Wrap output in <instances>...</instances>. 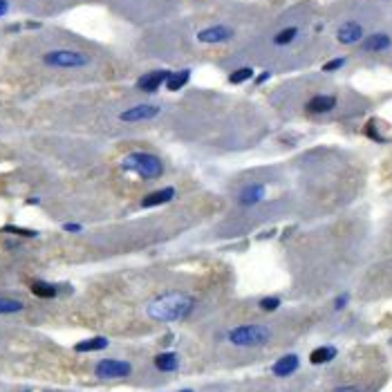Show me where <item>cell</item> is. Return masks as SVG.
Here are the masks:
<instances>
[{"mask_svg":"<svg viewBox=\"0 0 392 392\" xmlns=\"http://www.w3.org/2000/svg\"><path fill=\"white\" fill-rule=\"evenodd\" d=\"M193 307H195V301L188 296V293L166 291V293H162V296H157L155 301L148 303L146 314H148L152 321H159V323H175V321L186 318L193 311Z\"/></svg>","mask_w":392,"mask_h":392,"instance_id":"6da1fadb","label":"cell"},{"mask_svg":"<svg viewBox=\"0 0 392 392\" xmlns=\"http://www.w3.org/2000/svg\"><path fill=\"white\" fill-rule=\"evenodd\" d=\"M121 168L126 173H134L142 180H157L164 173V164L159 162V157L150 155V152H130L124 157Z\"/></svg>","mask_w":392,"mask_h":392,"instance_id":"7a4b0ae2","label":"cell"},{"mask_svg":"<svg viewBox=\"0 0 392 392\" xmlns=\"http://www.w3.org/2000/svg\"><path fill=\"white\" fill-rule=\"evenodd\" d=\"M271 339V329L267 325H240L229 332V343L236 347H258Z\"/></svg>","mask_w":392,"mask_h":392,"instance_id":"3957f363","label":"cell"},{"mask_svg":"<svg viewBox=\"0 0 392 392\" xmlns=\"http://www.w3.org/2000/svg\"><path fill=\"white\" fill-rule=\"evenodd\" d=\"M45 65L50 67H65V70H72V67H83L90 63V56L83 52H76V50H54V52H47L45 56Z\"/></svg>","mask_w":392,"mask_h":392,"instance_id":"277c9868","label":"cell"},{"mask_svg":"<svg viewBox=\"0 0 392 392\" xmlns=\"http://www.w3.org/2000/svg\"><path fill=\"white\" fill-rule=\"evenodd\" d=\"M94 372L101 379H126V377H130L132 365L121 359H103L101 363H96Z\"/></svg>","mask_w":392,"mask_h":392,"instance_id":"5b68a950","label":"cell"},{"mask_svg":"<svg viewBox=\"0 0 392 392\" xmlns=\"http://www.w3.org/2000/svg\"><path fill=\"white\" fill-rule=\"evenodd\" d=\"M159 112H162V108L155 106V103H142V106H132V108L124 110L119 114V119L124 124H139V121H150V119L159 117Z\"/></svg>","mask_w":392,"mask_h":392,"instance_id":"8992f818","label":"cell"},{"mask_svg":"<svg viewBox=\"0 0 392 392\" xmlns=\"http://www.w3.org/2000/svg\"><path fill=\"white\" fill-rule=\"evenodd\" d=\"M363 27H361V23L357 21H347L343 23V25L339 27V32H336V38H339L341 45H354V43H361L363 41Z\"/></svg>","mask_w":392,"mask_h":392,"instance_id":"52a82bcc","label":"cell"},{"mask_svg":"<svg viewBox=\"0 0 392 392\" xmlns=\"http://www.w3.org/2000/svg\"><path fill=\"white\" fill-rule=\"evenodd\" d=\"M168 74H170L168 70H155V72H148V74L139 76L137 88L142 90V92H157V90L162 88L164 83H166Z\"/></svg>","mask_w":392,"mask_h":392,"instance_id":"ba28073f","label":"cell"},{"mask_svg":"<svg viewBox=\"0 0 392 392\" xmlns=\"http://www.w3.org/2000/svg\"><path fill=\"white\" fill-rule=\"evenodd\" d=\"M233 36V29L226 27V25H213V27H206L198 34V41L200 43H224Z\"/></svg>","mask_w":392,"mask_h":392,"instance_id":"9c48e42d","label":"cell"},{"mask_svg":"<svg viewBox=\"0 0 392 392\" xmlns=\"http://www.w3.org/2000/svg\"><path fill=\"white\" fill-rule=\"evenodd\" d=\"M265 193H267L265 184H247V186L240 191V195H238V202H240L242 206H253V204H258V202H262Z\"/></svg>","mask_w":392,"mask_h":392,"instance_id":"30bf717a","label":"cell"},{"mask_svg":"<svg viewBox=\"0 0 392 392\" xmlns=\"http://www.w3.org/2000/svg\"><path fill=\"white\" fill-rule=\"evenodd\" d=\"M173 198H175V188H173V186H166V188H159V191L146 195V198L142 200V206H144V209L162 206V204H168V202L173 200Z\"/></svg>","mask_w":392,"mask_h":392,"instance_id":"8fae6325","label":"cell"},{"mask_svg":"<svg viewBox=\"0 0 392 392\" xmlns=\"http://www.w3.org/2000/svg\"><path fill=\"white\" fill-rule=\"evenodd\" d=\"M298 370V357L296 354H287V357H283V359H278L276 363L271 365V372L276 377H291L293 372Z\"/></svg>","mask_w":392,"mask_h":392,"instance_id":"7c38bea8","label":"cell"},{"mask_svg":"<svg viewBox=\"0 0 392 392\" xmlns=\"http://www.w3.org/2000/svg\"><path fill=\"white\" fill-rule=\"evenodd\" d=\"M336 108V96H329V94H316L314 99H309L307 103V110L309 112H316V114H323V112H329V110Z\"/></svg>","mask_w":392,"mask_h":392,"instance_id":"4fadbf2b","label":"cell"},{"mask_svg":"<svg viewBox=\"0 0 392 392\" xmlns=\"http://www.w3.org/2000/svg\"><path fill=\"white\" fill-rule=\"evenodd\" d=\"M390 45H392V38L388 34H372L363 41L365 52H383V50H388Z\"/></svg>","mask_w":392,"mask_h":392,"instance_id":"5bb4252c","label":"cell"},{"mask_svg":"<svg viewBox=\"0 0 392 392\" xmlns=\"http://www.w3.org/2000/svg\"><path fill=\"white\" fill-rule=\"evenodd\" d=\"M155 367L159 372H175L180 367V357L175 352H164L155 357Z\"/></svg>","mask_w":392,"mask_h":392,"instance_id":"9a60e30c","label":"cell"},{"mask_svg":"<svg viewBox=\"0 0 392 392\" xmlns=\"http://www.w3.org/2000/svg\"><path fill=\"white\" fill-rule=\"evenodd\" d=\"M188 79H191V70H180V72H170L168 79H166V88L170 92H177L182 90L184 85L188 83Z\"/></svg>","mask_w":392,"mask_h":392,"instance_id":"2e32d148","label":"cell"},{"mask_svg":"<svg viewBox=\"0 0 392 392\" xmlns=\"http://www.w3.org/2000/svg\"><path fill=\"white\" fill-rule=\"evenodd\" d=\"M336 357V347H332V345H323V347H316L314 352L309 354V361L314 365H321V363H329Z\"/></svg>","mask_w":392,"mask_h":392,"instance_id":"e0dca14e","label":"cell"},{"mask_svg":"<svg viewBox=\"0 0 392 392\" xmlns=\"http://www.w3.org/2000/svg\"><path fill=\"white\" fill-rule=\"evenodd\" d=\"M106 347H108V339H103V336H94V339L76 343L74 350L76 352H96V350H106Z\"/></svg>","mask_w":392,"mask_h":392,"instance_id":"ac0fdd59","label":"cell"},{"mask_svg":"<svg viewBox=\"0 0 392 392\" xmlns=\"http://www.w3.org/2000/svg\"><path fill=\"white\" fill-rule=\"evenodd\" d=\"M32 291H34V296H38V298H54L56 296V287L50 285V283H43V280H34Z\"/></svg>","mask_w":392,"mask_h":392,"instance_id":"d6986e66","label":"cell"},{"mask_svg":"<svg viewBox=\"0 0 392 392\" xmlns=\"http://www.w3.org/2000/svg\"><path fill=\"white\" fill-rule=\"evenodd\" d=\"M25 305L21 301H14V298H0V314H16V311H23Z\"/></svg>","mask_w":392,"mask_h":392,"instance_id":"ffe728a7","label":"cell"},{"mask_svg":"<svg viewBox=\"0 0 392 392\" xmlns=\"http://www.w3.org/2000/svg\"><path fill=\"white\" fill-rule=\"evenodd\" d=\"M249 79H253V70H251V67H238L236 72H231L229 83L240 85V83H244V81H249Z\"/></svg>","mask_w":392,"mask_h":392,"instance_id":"44dd1931","label":"cell"},{"mask_svg":"<svg viewBox=\"0 0 392 392\" xmlns=\"http://www.w3.org/2000/svg\"><path fill=\"white\" fill-rule=\"evenodd\" d=\"M296 36H298L296 27H287V29H283V32H278V34L273 36V43H276V45H289Z\"/></svg>","mask_w":392,"mask_h":392,"instance_id":"7402d4cb","label":"cell"},{"mask_svg":"<svg viewBox=\"0 0 392 392\" xmlns=\"http://www.w3.org/2000/svg\"><path fill=\"white\" fill-rule=\"evenodd\" d=\"M260 307L265 309V311H276V309L280 307V298H276V296L262 298V301H260Z\"/></svg>","mask_w":392,"mask_h":392,"instance_id":"603a6c76","label":"cell"},{"mask_svg":"<svg viewBox=\"0 0 392 392\" xmlns=\"http://www.w3.org/2000/svg\"><path fill=\"white\" fill-rule=\"evenodd\" d=\"M3 231H7V233H16V236H23V238H36V231H34V229H21V226H5Z\"/></svg>","mask_w":392,"mask_h":392,"instance_id":"cb8c5ba5","label":"cell"},{"mask_svg":"<svg viewBox=\"0 0 392 392\" xmlns=\"http://www.w3.org/2000/svg\"><path fill=\"white\" fill-rule=\"evenodd\" d=\"M343 65H345V58H332L323 65V72H336V70H341Z\"/></svg>","mask_w":392,"mask_h":392,"instance_id":"d4e9b609","label":"cell"},{"mask_svg":"<svg viewBox=\"0 0 392 392\" xmlns=\"http://www.w3.org/2000/svg\"><path fill=\"white\" fill-rule=\"evenodd\" d=\"M347 298H350V296H347V293H343V296H339V298H336V301H334V307H336V309H343V307H345V303H347Z\"/></svg>","mask_w":392,"mask_h":392,"instance_id":"484cf974","label":"cell"},{"mask_svg":"<svg viewBox=\"0 0 392 392\" xmlns=\"http://www.w3.org/2000/svg\"><path fill=\"white\" fill-rule=\"evenodd\" d=\"M332 392H359V388L357 385H341V388H336Z\"/></svg>","mask_w":392,"mask_h":392,"instance_id":"4316f807","label":"cell"},{"mask_svg":"<svg viewBox=\"0 0 392 392\" xmlns=\"http://www.w3.org/2000/svg\"><path fill=\"white\" fill-rule=\"evenodd\" d=\"M65 231H70V233H79L81 231V224H63Z\"/></svg>","mask_w":392,"mask_h":392,"instance_id":"83f0119b","label":"cell"},{"mask_svg":"<svg viewBox=\"0 0 392 392\" xmlns=\"http://www.w3.org/2000/svg\"><path fill=\"white\" fill-rule=\"evenodd\" d=\"M7 9H9V3H7V0H0V16L7 14Z\"/></svg>","mask_w":392,"mask_h":392,"instance_id":"f1b7e54d","label":"cell"},{"mask_svg":"<svg viewBox=\"0 0 392 392\" xmlns=\"http://www.w3.org/2000/svg\"><path fill=\"white\" fill-rule=\"evenodd\" d=\"M269 76H271V74H269V72H265V74H260L258 79H256V83H258V85H262V83H265V81H267Z\"/></svg>","mask_w":392,"mask_h":392,"instance_id":"f546056e","label":"cell"},{"mask_svg":"<svg viewBox=\"0 0 392 392\" xmlns=\"http://www.w3.org/2000/svg\"><path fill=\"white\" fill-rule=\"evenodd\" d=\"M180 392H193V390H180Z\"/></svg>","mask_w":392,"mask_h":392,"instance_id":"4dcf8cb0","label":"cell"}]
</instances>
